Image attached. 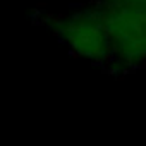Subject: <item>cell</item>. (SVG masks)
<instances>
[{
	"label": "cell",
	"mask_w": 146,
	"mask_h": 146,
	"mask_svg": "<svg viewBox=\"0 0 146 146\" xmlns=\"http://www.w3.org/2000/svg\"><path fill=\"white\" fill-rule=\"evenodd\" d=\"M48 26L76 57L93 64H108L110 40L93 5L57 16Z\"/></svg>",
	"instance_id": "cell-2"
},
{
	"label": "cell",
	"mask_w": 146,
	"mask_h": 146,
	"mask_svg": "<svg viewBox=\"0 0 146 146\" xmlns=\"http://www.w3.org/2000/svg\"><path fill=\"white\" fill-rule=\"evenodd\" d=\"M110 40V60L120 70L146 64V9L100 0L93 5Z\"/></svg>",
	"instance_id": "cell-1"
},
{
	"label": "cell",
	"mask_w": 146,
	"mask_h": 146,
	"mask_svg": "<svg viewBox=\"0 0 146 146\" xmlns=\"http://www.w3.org/2000/svg\"><path fill=\"white\" fill-rule=\"evenodd\" d=\"M105 2H119V4H129V5H137L146 9V0H105Z\"/></svg>",
	"instance_id": "cell-3"
}]
</instances>
